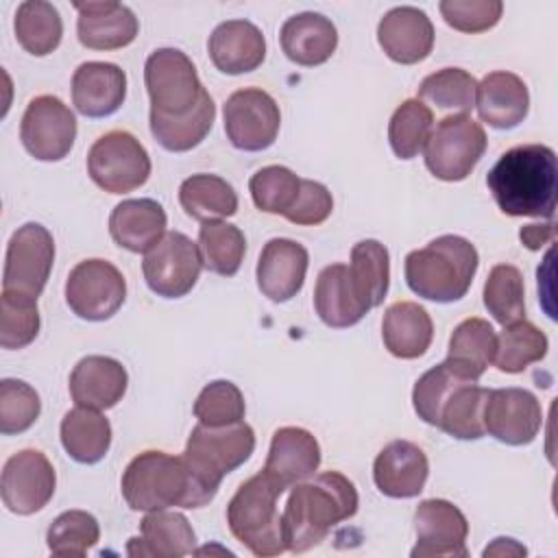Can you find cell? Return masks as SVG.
<instances>
[{"mask_svg": "<svg viewBox=\"0 0 558 558\" xmlns=\"http://www.w3.org/2000/svg\"><path fill=\"white\" fill-rule=\"evenodd\" d=\"M486 185L506 216L551 220L558 194L556 153L545 144L514 146L488 170Z\"/></svg>", "mask_w": 558, "mask_h": 558, "instance_id": "1", "label": "cell"}, {"mask_svg": "<svg viewBox=\"0 0 558 558\" xmlns=\"http://www.w3.org/2000/svg\"><path fill=\"white\" fill-rule=\"evenodd\" d=\"M360 499L353 482L338 471L318 473L312 482L294 484L283 508V534L292 554L320 545L331 527L357 512Z\"/></svg>", "mask_w": 558, "mask_h": 558, "instance_id": "2", "label": "cell"}, {"mask_svg": "<svg viewBox=\"0 0 558 558\" xmlns=\"http://www.w3.org/2000/svg\"><path fill=\"white\" fill-rule=\"evenodd\" d=\"M122 497L131 510L153 512L170 506L203 508L214 497L196 482L183 456L144 451L122 473Z\"/></svg>", "mask_w": 558, "mask_h": 558, "instance_id": "3", "label": "cell"}, {"mask_svg": "<svg viewBox=\"0 0 558 558\" xmlns=\"http://www.w3.org/2000/svg\"><path fill=\"white\" fill-rule=\"evenodd\" d=\"M477 266V248L466 238L440 235L408 253L403 272L408 288L421 299L453 303L469 292Z\"/></svg>", "mask_w": 558, "mask_h": 558, "instance_id": "4", "label": "cell"}, {"mask_svg": "<svg viewBox=\"0 0 558 558\" xmlns=\"http://www.w3.org/2000/svg\"><path fill=\"white\" fill-rule=\"evenodd\" d=\"M286 488L264 469L240 484L227 506V525L253 556L270 558L288 549L277 499Z\"/></svg>", "mask_w": 558, "mask_h": 558, "instance_id": "5", "label": "cell"}, {"mask_svg": "<svg viewBox=\"0 0 558 558\" xmlns=\"http://www.w3.org/2000/svg\"><path fill=\"white\" fill-rule=\"evenodd\" d=\"M255 449V432L240 421L222 427H207L198 423L185 445L183 460L196 482L216 497L225 475L244 464Z\"/></svg>", "mask_w": 558, "mask_h": 558, "instance_id": "6", "label": "cell"}, {"mask_svg": "<svg viewBox=\"0 0 558 558\" xmlns=\"http://www.w3.org/2000/svg\"><path fill=\"white\" fill-rule=\"evenodd\" d=\"M150 116L179 118L190 113L207 92L192 59L179 48H159L144 63Z\"/></svg>", "mask_w": 558, "mask_h": 558, "instance_id": "7", "label": "cell"}, {"mask_svg": "<svg viewBox=\"0 0 558 558\" xmlns=\"http://www.w3.org/2000/svg\"><path fill=\"white\" fill-rule=\"evenodd\" d=\"M425 166L440 181H462L486 150V133L469 113L442 118L425 144Z\"/></svg>", "mask_w": 558, "mask_h": 558, "instance_id": "8", "label": "cell"}, {"mask_svg": "<svg viewBox=\"0 0 558 558\" xmlns=\"http://www.w3.org/2000/svg\"><path fill=\"white\" fill-rule=\"evenodd\" d=\"M89 179L109 194H126L142 187L150 177V157L129 131L100 135L87 153Z\"/></svg>", "mask_w": 558, "mask_h": 558, "instance_id": "9", "label": "cell"}, {"mask_svg": "<svg viewBox=\"0 0 558 558\" xmlns=\"http://www.w3.org/2000/svg\"><path fill=\"white\" fill-rule=\"evenodd\" d=\"M54 262L52 233L39 222H26L13 231L7 244L2 292L35 299L44 292Z\"/></svg>", "mask_w": 558, "mask_h": 558, "instance_id": "10", "label": "cell"}, {"mask_svg": "<svg viewBox=\"0 0 558 558\" xmlns=\"http://www.w3.org/2000/svg\"><path fill=\"white\" fill-rule=\"evenodd\" d=\"M126 299V281L122 272L107 259L78 262L65 281V301L83 320L111 318Z\"/></svg>", "mask_w": 558, "mask_h": 558, "instance_id": "11", "label": "cell"}, {"mask_svg": "<svg viewBox=\"0 0 558 558\" xmlns=\"http://www.w3.org/2000/svg\"><path fill=\"white\" fill-rule=\"evenodd\" d=\"M203 268L198 244L181 231L166 235L142 259V272L148 288L163 299L185 296L198 281Z\"/></svg>", "mask_w": 558, "mask_h": 558, "instance_id": "12", "label": "cell"}, {"mask_svg": "<svg viewBox=\"0 0 558 558\" xmlns=\"http://www.w3.org/2000/svg\"><path fill=\"white\" fill-rule=\"evenodd\" d=\"M222 116L227 140L238 150H266L279 135V105L268 92L259 87H244L233 92L225 102Z\"/></svg>", "mask_w": 558, "mask_h": 558, "instance_id": "13", "label": "cell"}, {"mask_svg": "<svg viewBox=\"0 0 558 558\" xmlns=\"http://www.w3.org/2000/svg\"><path fill=\"white\" fill-rule=\"evenodd\" d=\"M20 140L31 157L59 161L74 146L76 118L61 98L50 94L35 96L22 116Z\"/></svg>", "mask_w": 558, "mask_h": 558, "instance_id": "14", "label": "cell"}, {"mask_svg": "<svg viewBox=\"0 0 558 558\" xmlns=\"http://www.w3.org/2000/svg\"><path fill=\"white\" fill-rule=\"evenodd\" d=\"M57 475L50 460L39 449L13 453L2 469V504L13 514H35L54 495Z\"/></svg>", "mask_w": 558, "mask_h": 558, "instance_id": "15", "label": "cell"}, {"mask_svg": "<svg viewBox=\"0 0 558 558\" xmlns=\"http://www.w3.org/2000/svg\"><path fill=\"white\" fill-rule=\"evenodd\" d=\"M543 425L538 399L525 388L488 390L484 405V429L504 445H530Z\"/></svg>", "mask_w": 558, "mask_h": 558, "instance_id": "16", "label": "cell"}, {"mask_svg": "<svg viewBox=\"0 0 558 558\" xmlns=\"http://www.w3.org/2000/svg\"><path fill=\"white\" fill-rule=\"evenodd\" d=\"M416 545L412 558H464L469 521L458 506L447 499H425L414 510Z\"/></svg>", "mask_w": 558, "mask_h": 558, "instance_id": "17", "label": "cell"}, {"mask_svg": "<svg viewBox=\"0 0 558 558\" xmlns=\"http://www.w3.org/2000/svg\"><path fill=\"white\" fill-rule=\"evenodd\" d=\"M310 266L307 248L288 238H272L264 244L257 259V288L275 303L296 296L305 283Z\"/></svg>", "mask_w": 558, "mask_h": 558, "instance_id": "18", "label": "cell"}, {"mask_svg": "<svg viewBox=\"0 0 558 558\" xmlns=\"http://www.w3.org/2000/svg\"><path fill=\"white\" fill-rule=\"evenodd\" d=\"M377 41L395 63L414 65L434 48V24L416 7H395L379 20Z\"/></svg>", "mask_w": 558, "mask_h": 558, "instance_id": "19", "label": "cell"}, {"mask_svg": "<svg viewBox=\"0 0 558 558\" xmlns=\"http://www.w3.org/2000/svg\"><path fill=\"white\" fill-rule=\"evenodd\" d=\"M429 462L425 451L410 440L388 442L373 462V480L381 495L392 499L416 497L427 482Z\"/></svg>", "mask_w": 558, "mask_h": 558, "instance_id": "20", "label": "cell"}, {"mask_svg": "<svg viewBox=\"0 0 558 558\" xmlns=\"http://www.w3.org/2000/svg\"><path fill=\"white\" fill-rule=\"evenodd\" d=\"M126 98V74L107 61H85L72 74V102L87 118L116 113Z\"/></svg>", "mask_w": 558, "mask_h": 558, "instance_id": "21", "label": "cell"}, {"mask_svg": "<svg viewBox=\"0 0 558 558\" xmlns=\"http://www.w3.org/2000/svg\"><path fill=\"white\" fill-rule=\"evenodd\" d=\"M74 9L78 41L85 48L118 50L137 37L140 22L122 2H74Z\"/></svg>", "mask_w": 558, "mask_h": 558, "instance_id": "22", "label": "cell"}, {"mask_svg": "<svg viewBox=\"0 0 558 558\" xmlns=\"http://www.w3.org/2000/svg\"><path fill=\"white\" fill-rule=\"evenodd\" d=\"M209 59L222 74H246L266 59V39L248 20H227L214 28L207 41Z\"/></svg>", "mask_w": 558, "mask_h": 558, "instance_id": "23", "label": "cell"}, {"mask_svg": "<svg viewBox=\"0 0 558 558\" xmlns=\"http://www.w3.org/2000/svg\"><path fill=\"white\" fill-rule=\"evenodd\" d=\"M320 466V445L303 427H279L272 434L264 471L283 488L310 480Z\"/></svg>", "mask_w": 558, "mask_h": 558, "instance_id": "24", "label": "cell"}, {"mask_svg": "<svg viewBox=\"0 0 558 558\" xmlns=\"http://www.w3.org/2000/svg\"><path fill=\"white\" fill-rule=\"evenodd\" d=\"M126 386V368L107 355H87L70 373V395L81 408L109 410L122 401Z\"/></svg>", "mask_w": 558, "mask_h": 558, "instance_id": "25", "label": "cell"}, {"mask_svg": "<svg viewBox=\"0 0 558 558\" xmlns=\"http://www.w3.org/2000/svg\"><path fill=\"white\" fill-rule=\"evenodd\" d=\"M475 107L480 120L493 129H514L530 111L527 85L521 76L497 70L486 74L475 89Z\"/></svg>", "mask_w": 558, "mask_h": 558, "instance_id": "26", "label": "cell"}, {"mask_svg": "<svg viewBox=\"0 0 558 558\" xmlns=\"http://www.w3.org/2000/svg\"><path fill=\"white\" fill-rule=\"evenodd\" d=\"M196 534L181 512L153 510L140 523V536L129 538L126 554L133 558H181L194 551Z\"/></svg>", "mask_w": 558, "mask_h": 558, "instance_id": "27", "label": "cell"}, {"mask_svg": "<svg viewBox=\"0 0 558 558\" xmlns=\"http://www.w3.org/2000/svg\"><path fill=\"white\" fill-rule=\"evenodd\" d=\"M283 54L303 68H314L331 59L338 48L333 22L320 13L305 11L288 17L279 31Z\"/></svg>", "mask_w": 558, "mask_h": 558, "instance_id": "28", "label": "cell"}, {"mask_svg": "<svg viewBox=\"0 0 558 558\" xmlns=\"http://www.w3.org/2000/svg\"><path fill=\"white\" fill-rule=\"evenodd\" d=\"M166 211L153 198H126L109 216L113 242L131 253H148L166 235Z\"/></svg>", "mask_w": 558, "mask_h": 558, "instance_id": "29", "label": "cell"}, {"mask_svg": "<svg viewBox=\"0 0 558 558\" xmlns=\"http://www.w3.org/2000/svg\"><path fill=\"white\" fill-rule=\"evenodd\" d=\"M314 307L318 318L333 329L353 327L371 310L357 294L347 264H331L320 270L314 288Z\"/></svg>", "mask_w": 558, "mask_h": 558, "instance_id": "30", "label": "cell"}, {"mask_svg": "<svg viewBox=\"0 0 558 558\" xmlns=\"http://www.w3.org/2000/svg\"><path fill=\"white\" fill-rule=\"evenodd\" d=\"M381 338L390 355L401 360H416L432 344V316L414 301H397L384 312Z\"/></svg>", "mask_w": 558, "mask_h": 558, "instance_id": "31", "label": "cell"}, {"mask_svg": "<svg viewBox=\"0 0 558 558\" xmlns=\"http://www.w3.org/2000/svg\"><path fill=\"white\" fill-rule=\"evenodd\" d=\"M61 445L72 460L96 464L111 447V423L100 410L76 405L61 418Z\"/></svg>", "mask_w": 558, "mask_h": 558, "instance_id": "32", "label": "cell"}, {"mask_svg": "<svg viewBox=\"0 0 558 558\" xmlns=\"http://www.w3.org/2000/svg\"><path fill=\"white\" fill-rule=\"evenodd\" d=\"M495 351H497V336L490 323L473 316L462 320L453 329L445 362L464 379L477 381L488 368V364L495 360Z\"/></svg>", "mask_w": 558, "mask_h": 558, "instance_id": "33", "label": "cell"}, {"mask_svg": "<svg viewBox=\"0 0 558 558\" xmlns=\"http://www.w3.org/2000/svg\"><path fill=\"white\" fill-rule=\"evenodd\" d=\"M179 203L183 211L198 220H222L238 211V194L218 174H192L179 187Z\"/></svg>", "mask_w": 558, "mask_h": 558, "instance_id": "34", "label": "cell"}, {"mask_svg": "<svg viewBox=\"0 0 558 558\" xmlns=\"http://www.w3.org/2000/svg\"><path fill=\"white\" fill-rule=\"evenodd\" d=\"M216 105L209 92L203 94L198 105L179 118L150 116V133L157 144L170 153H185L196 148L214 126Z\"/></svg>", "mask_w": 558, "mask_h": 558, "instance_id": "35", "label": "cell"}, {"mask_svg": "<svg viewBox=\"0 0 558 558\" xmlns=\"http://www.w3.org/2000/svg\"><path fill=\"white\" fill-rule=\"evenodd\" d=\"M13 28L20 46L35 57H46L57 50L63 37L61 15L57 7L46 0L22 2L15 11Z\"/></svg>", "mask_w": 558, "mask_h": 558, "instance_id": "36", "label": "cell"}, {"mask_svg": "<svg viewBox=\"0 0 558 558\" xmlns=\"http://www.w3.org/2000/svg\"><path fill=\"white\" fill-rule=\"evenodd\" d=\"M349 272L362 301L373 310L381 305L390 283V255L377 240H360L351 248Z\"/></svg>", "mask_w": 558, "mask_h": 558, "instance_id": "37", "label": "cell"}, {"mask_svg": "<svg viewBox=\"0 0 558 558\" xmlns=\"http://www.w3.org/2000/svg\"><path fill=\"white\" fill-rule=\"evenodd\" d=\"M198 251L203 266L209 272L233 277L242 266L246 240L235 225L225 220H207L198 229Z\"/></svg>", "mask_w": 558, "mask_h": 558, "instance_id": "38", "label": "cell"}, {"mask_svg": "<svg viewBox=\"0 0 558 558\" xmlns=\"http://www.w3.org/2000/svg\"><path fill=\"white\" fill-rule=\"evenodd\" d=\"M549 342L547 336L530 320L521 318L504 327L497 336V351H495V366L501 373H523L530 364L541 362L547 355Z\"/></svg>", "mask_w": 558, "mask_h": 558, "instance_id": "39", "label": "cell"}, {"mask_svg": "<svg viewBox=\"0 0 558 558\" xmlns=\"http://www.w3.org/2000/svg\"><path fill=\"white\" fill-rule=\"evenodd\" d=\"M486 399H488V388L477 386V381L456 388L440 412L438 427L458 440L482 438L486 434L484 429Z\"/></svg>", "mask_w": 558, "mask_h": 558, "instance_id": "40", "label": "cell"}, {"mask_svg": "<svg viewBox=\"0 0 558 558\" xmlns=\"http://www.w3.org/2000/svg\"><path fill=\"white\" fill-rule=\"evenodd\" d=\"M432 129H434L432 109L418 98L403 100L395 109L388 122V142L392 153L399 159L416 157L425 148L432 135Z\"/></svg>", "mask_w": 558, "mask_h": 558, "instance_id": "41", "label": "cell"}, {"mask_svg": "<svg viewBox=\"0 0 558 558\" xmlns=\"http://www.w3.org/2000/svg\"><path fill=\"white\" fill-rule=\"evenodd\" d=\"M484 305L504 327L525 318V286L517 266L497 264L490 268L484 283Z\"/></svg>", "mask_w": 558, "mask_h": 558, "instance_id": "42", "label": "cell"}, {"mask_svg": "<svg viewBox=\"0 0 558 558\" xmlns=\"http://www.w3.org/2000/svg\"><path fill=\"white\" fill-rule=\"evenodd\" d=\"M100 541V525L85 510L61 512L46 532V543L52 556L81 558Z\"/></svg>", "mask_w": 558, "mask_h": 558, "instance_id": "43", "label": "cell"}, {"mask_svg": "<svg viewBox=\"0 0 558 558\" xmlns=\"http://www.w3.org/2000/svg\"><path fill=\"white\" fill-rule=\"evenodd\" d=\"M477 81L462 68H442L425 76L418 85V100H427L438 109L469 113L475 107Z\"/></svg>", "mask_w": 558, "mask_h": 558, "instance_id": "44", "label": "cell"}, {"mask_svg": "<svg viewBox=\"0 0 558 558\" xmlns=\"http://www.w3.org/2000/svg\"><path fill=\"white\" fill-rule=\"evenodd\" d=\"M464 384H473L469 379H464L460 373H456L447 362L436 364L434 368L425 371L412 390V405L414 412L418 414V418L427 425L438 427L440 421V412L445 408V403L449 401V397L453 395L456 388L464 386Z\"/></svg>", "mask_w": 558, "mask_h": 558, "instance_id": "45", "label": "cell"}, {"mask_svg": "<svg viewBox=\"0 0 558 558\" xmlns=\"http://www.w3.org/2000/svg\"><path fill=\"white\" fill-rule=\"evenodd\" d=\"M301 179L286 166H266L259 168L251 181L248 190L253 203L259 211L283 216L299 196Z\"/></svg>", "mask_w": 558, "mask_h": 558, "instance_id": "46", "label": "cell"}, {"mask_svg": "<svg viewBox=\"0 0 558 558\" xmlns=\"http://www.w3.org/2000/svg\"><path fill=\"white\" fill-rule=\"evenodd\" d=\"M246 403L240 388L229 379L209 381L194 401V416L207 427L233 425L244 418Z\"/></svg>", "mask_w": 558, "mask_h": 558, "instance_id": "47", "label": "cell"}, {"mask_svg": "<svg viewBox=\"0 0 558 558\" xmlns=\"http://www.w3.org/2000/svg\"><path fill=\"white\" fill-rule=\"evenodd\" d=\"M39 310L35 299L2 292L0 296V344L2 349H24L39 333Z\"/></svg>", "mask_w": 558, "mask_h": 558, "instance_id": "48", "label": "cell"}, {"mask_svg": "<svg viewBox=\"0 0 558 558\" xmlns=\"http://www.w3.org/2000/svg\"><path fill=\"white\" fill-rule=\"evenodd\" d=\"M41 412L39 395L22 379L0 381V432L4 436L26 432Z\"/></svg>", "mask_w": 558, "mask_h": 558, "instance_id": "49", "label": "cell"}, {"mask_svg": "<svg viewBox=\"0 0 558 558\" xmlns=\"http://www.w3.org/2000/svg\"><path fill=\"white\" fill-rule=\"evenodd\" d=\"M445 22L460 33H484L497 26L504 13L501 0H442L438 4Z\"/></svg>", "mask_w": 558, "mask_h": 558, "instance_id": "50", "label": "cell"}, {"mask_svg": "<svg viewBox=\"0 0 558 558\" xmlns=\"http://www.w3.org/2000/svg\"><path fill=\"white\" fill-rule=\"evenodd\" d=\"M331 209H333L331 192L318 181L301 179L299 196L292 203V207L283 214V218L290 220L292 225L314 227L325 222L331 216Z\"/></svg>", "mask_w": 558, "mask_h": 558, "instance_id": "51", "label": "cell"}, {"mask_svg": "<svg viewBox=\"0 0 558 558\" xmlns=\"http://www.w3.org/2000/svg\"><path fill=\"white\" fill-rule=\"evenodd\" d=\"M521 242L530 248V251H538L541 246H545L547 242L554 240V222H538V225H525L519 231Z\"/></svg>", "mask_w": 558, "mask_h": 558, "instance_id": "52", "label": "cell"}, {"mask_svg": "<svg viewBox=\"0 0 558 558\" xmlns=\"http://www.w3.org/2000/svg\"><path fill=\"white\" fill-rule=\"evenodd\" d=\"M482 554H484L486 558H488V556H525L527 549H525L521 543H517L514 538L499 536V538H495Z\"/></svg>", "mask_w": 558, "mask_h": 558, "instance_id": "53", "label": "cell"}]
</instances>
